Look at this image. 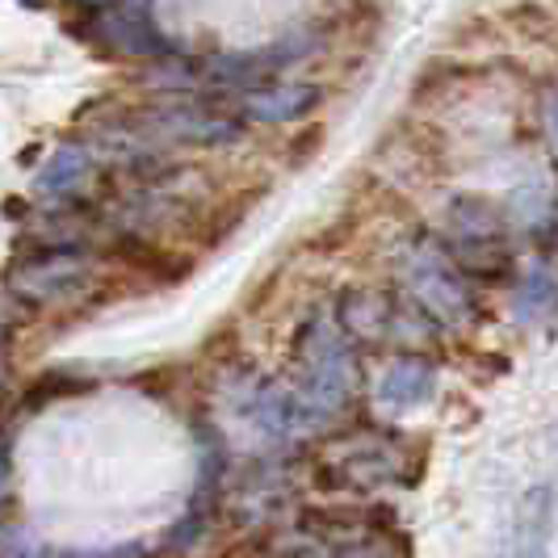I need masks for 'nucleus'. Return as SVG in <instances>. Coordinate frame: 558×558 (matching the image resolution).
<instances>
[{
	"instance_id": "obj_1",
	"label": "nucleus",
	"mask_w": 558,
	"mask_h": 558,
	"mask_svg": "<svg viewBox=\"0 0 558 558\" xmlns=\"http://www.w3.org/2000/svg\"><path fill=\"white\" fill-rule=\"evenodd\" d=\"M294 399L299 412L307 420V428H319L349 403V395L357 387V357L344 328H336L332 319L311 315L294 336Z\"/></svg>"
},
{
	"instance_id": "obj_2",
	"label": "nucleus",
	"mask_w": 558,
	"mask_h": 558,
	"mask_svg": "<svg viewBox=\"0 0 558 558\" xmlns=\"http://www.w3.org/2000/svg\"><path fill=\"white\" fill-rule=\"evenodd\" d=\"M126 135L151 143H202V147H223L244 135L240 118L219 113L210 106H202L194 97H172L160 106H147V110L131 113L126 118Z\"/></svg>"
},
{
	"instance_id": "obj_3",
	"label": "nucleus",
	"mask_w": 558,
	"mask_h": 558,
	"mask_svg": "<svg viewBox=\"0 0 558 558\" xmlns=\"http://www.w3.org/2000/svg\"><path fill=\"white\" fill-rule=\"evenodd\" d=\"M93 281V269L76 248H47L38 256L22 260L9 286L13 294H22L26 303H68V299H81Z\"/></svg>"
},
{
	"instance_id": "obj_4",
	"label": "nucleus",
	"mask_w": 558,
	"mask_h": 558,
	"mask_svg": "<svg viewBox=\"0 0 558 558\" xmlns=\"http://www.w3.org/2000/svg\"><path fill=\"white\" fill-rule=\"evenodd\" d=\"M88 34L101 38L110 51L118 56H135V59H160L172 56L177 43L168 38L160 22H156V9L151 4H113V9H93L88 13Z\"/></svg>"
},
{
	"instance_id": "obj_5",
	"label": "nucleus",
	"mask_w": 558,
	"mask_h": 558,
	"mask_svg": "<svg viewBox=\"0 0 558 558\" xmlns=\"http://www.w3.org/2000/svg\"><path fill=\"white\" fill-rule=\"evenodd\" d=\"M403 278H408L416 303L428 311V315H437V319H446V324H462V319L471 315V294H466V286H462V278L449 269L437 252H424V248L412 252V256L403 260Z\"/></svg>"
},
{
	"instance_id": "obj_6",
	"label": "nucleus",
	"mask_w": 558,
	"mask_h": 558,
	"mask_svg": "<svg viewBox=\"0 0 558 558\" xmlns=\"http://www.w3.org/2000/svg\"><path fill=\"white\" fill-rule=\"evenodd\" d=\"M319 101H324V88L319 84H260L256 93H244L240 97V110L244 118L252 122H269V126H278V122H299V118H307L311 110H319Z\"/></svg>"
},
{
	"instance_id": "obj_7",
	"label": "nucleus",
	"mask_w": 558,
	"mask_h": 558,
	"mask_svg": "<svg viewBox=\"0 0 558 558\" xmlns=\"http://www.w3.org/2000/svg\"><path fill=\"white\" fill-rule=\"evenodd\" d=\"M433 383H437V369L424 362V357H399L383 374V383H378V403L395 408V412L420 408L433 395Z\"/></svg>"
},
{
	"instance_id": "obj_8",
	"label": "nucleus",
	"mask_w": 558,
	"mask_h": 558,
	"mask_svg": "<svg viewBox=\"0 0 558 558\" xmlns=\"http://www.w3.org/2000/svg\"><path fill=\"white\" fill-rule=\"evenodd\" d=\"M88 177H93V151L81 147V143H63V147H56V156L43 165L34 185H38V194L47 197H68L76 194Z\"/></svg>"
},
{
	"instance_id": "obj_9",
	"label": "nucleus",
	"mask_w": 558,
	"mask_h": 558,
	"mask_svg": "<svg viewBox=\"0 0 558 558\" xmlns=\"http://www.w3.org/2000/svg\"><path fill=\"white\" fill-rule=\"evenodd\" d=\"M290 558H408V546L391 533H362V537L340 542V546H319V542L299 533V550Z\"/></svg>"
},
{
	"instance_id": "obj_10",
	"label": "nucleus",
	"mask_w": 558,
	"mask_h": 558,
	"mask_svg": "<svg viewBox=\"0 0 558 558\" xmlns=\"http://www.w3.org/2000/svg\"><path fill=\"white\" fill-rule=\"evenodd\" d=\"M558 311V274L550 265H533L525 281H521V294H517V319L521 324H542L546 315Z\"/></svg>"
},
{
	"instance_id": "obj_11",
	"label": "nucleus",
	"mask_w": 558,
	"mask_h": 558,
	"mask_svg": "<svg viewBox=\"0 0 558 558\" xmlns=\"http://www.w3.org/2000/svg\"><path fill=\"white\" fill-rule=\"evenodd\" d=\"M550 487H537L521 500V558L546 555V537H550Z\"/></svg>"
},
{
	"instance_id": "obj_12",
	"label": "nucleus",
	"mask_w": 558,
	"mask_h": 558,
	"mask_svg": "<svg viewBox=\"0 0 558 558\" xmlns=\"http://www.w3.org/2000/svg\"><path fill=\"white\" fill-rule=\"evenodd\" d=\"M0 558H47V546L26 525H0Z\"/></svg>"
},
{
	"instance_id": "obj_13",
	"label": "nucleus",
	"mask_w": 558,
	"mask_h": 558,
	"mask_svg": "<svg viewBox=\"0 0 558 558\" xmlns=\"http://www.w3.org/2000/svg\"><path fill=\"white\" fill-rule=\"evenodd\" d=\"M84 387H88V383H81V378H63V374L56 369V374H51V383H47V378H38V387L26 395V403L29 408H38L43 399H59V395H68V391H84Z\"/></svg>"
},
{
	"instance_id": "obj_14",
	"label": "nucleus",
	"mask_w": 558,
	"mask_h": 558,
	"mask_svg": "<svg viewBox=\"0 0 558 558\" xmlns=\"http://www.w3.org/2000/svg\"><path fill=\"white\" fill-rule=\"evenodd\" d=\"M63 558H147V546L122 542V546H110V550H68Z\"/></svg>"
},
{
	"instance_id": "obj_15",
	"label": "nucleus",
	"mask_w": 558,
	"mask_h": 558,
	"mask_svg": "<svg viewBox=\"0 0 558 558\" xmlns=\"http://www.w3.org/2000/svg\"><path fill=\"white\" fill-rule=\"evenodd\" d=\"M546 131H550L555 151H558V93H550V97H546Z\"/></svg>"
},
{
	"instance_id": "obj_16",
	"label": "nucleus",
	"mask_w": 558,
	"mask_h": 558,
	"mask_svg": "<svg viewBox=\"0 0 558 558\" xmlns=\"http://www.w3.org/2000/svg\"><path fill=\"white\" fill-rule=\"evenodd\" d=\"M9 492V441H0V500Z\"/></svg>"
}]
</instances>
